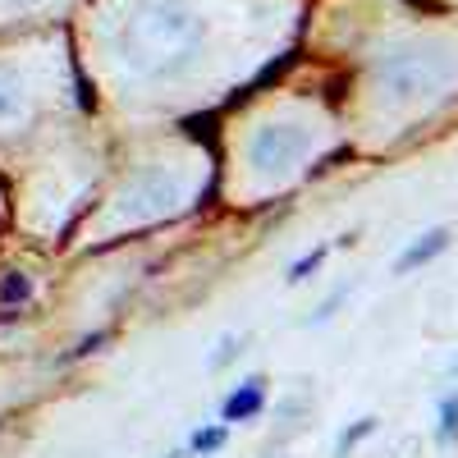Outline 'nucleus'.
Segmentation results:
<instances>
[{
    "label": "nucleus",
    "mask_w": 458,
    "mask_h": 458,
    "mask_svg": "<svg viewBox=\"0 0 458 458\" xmlns=\"http://www.w3.org/2000/svg\"><path fill=\"white\" fill-rule=\"evenodd\" d=\"M449 248V229H427V234H417L403 252H399V261H394V271L399 276H412L417 266H427V261H436L440 252Z\"/></svg>",
    "instance_id": "nucleus-6"
},
{
    "label": "nucleus",
    "mask_w": 458,
    "mask_h": 458,
    "mask_svg": "<svg viewBox=\"0 0 458 458\" xmlns=\"http://www.w3.org/2000/svg\"><path fill=\"white\" fill-rule=\"evenodd\" d=\"M32 110V92H28V79L14 69V64H0V124H14Z\"/></svg>",
    "instance_id": "nucleus-5"
},
{
    "label": "nucleus",
    "mask_w": 458,
    "mask_h": 458,
    "mask_svg": "<svg viewBox=\"0 0 458 458\" xmlns=\"http://www.w3.org/2000/svg\"><path fill=\"white\" fill-rule=\"evenodd\" d=\"M28 298H32V280L23 271H10L0 280V308H23Z\"/></svg>",
    "instance_id": "nucleus-8"
},
{
    "label": "nucleus",
    "mask_w": 458,
    "mask_h": 458,
    "mask_svg": "<svg viewBox=\"0 0 458 458\" xmlns=\"http://www.w3.org/2000/svg\"><path fill=\"white\" fill-rule=\"evenodd\" d=\"M207 19L193 0H124L114 51L138 79H179L202 60Z\"/></svg>",
    "instance_id": "nucleus-1"
},
{
    "label": "nucleus",
    "mask_w": 458,
    "mask_h": 458,
    "mask_svg": "<svg viewBox=\"0 0 458 458\" xmlns=\"http://www.w3.org/2000/svg\"><path fill=\"white\" fill-rule=\"evenodd\" d=\"M308 147H312V133L302 129V124H261L257 133H252V142H248V161H252V170H261V174H289L302 157H308Z\"/></svg>",
    "instance_id": "nucleus-3"
},
{
    "label": "nucleus",
    "mask_w": 458,
    "mask_h": 458,
    "mask_svg": "<svg viewBox=\"0 0 458 458\" xmlns=\"http://www.w3.org/2000/svg\"><path fill=\"white\" fill-rule=\"evenodd\" d=\"M174 202H179V179L161 165L133 174L124 188V216H138V220L165 216V211H174Z\"/></svg>",
    "instance_id": "nucleus-4"
},
{
    "label": "nucleus",
    "mask_w": 458,
    "mask_h": 458,
    "mask_svg": "<svg viewBox=\"0 0 458 458\" xmlns=\"http://www.w3.org/2000/svg\"><path fill=\"white\" fill-rule=\"evenodd\" d=\"M454 371H458V367H454Z\"/></svg>",
    "instance_id": "nucleus-13"
},
{
    "label": "nucleus",
    "mask_w": 458,
    "mask_h": 458,
    "mask_svg": "<svg viewBox=\"0 0 458 458\" xmlns=\"http://www.w3.org/2000/svg\"><path fill=\"white\" fill-rule=\"evenodd\" d=\"M326 252H330V248H317V252H308V257H298V261H293V271H289V280H293V284H298V280H308L317 266L326 261Z\"/></svg>",
    "instance_id": "nucleus-11"
},
{
    "label": "nucleus",
    "mask_w": 458,
    "mask_h": 458,
    "mask_svg": "<svg viewBox=\"0 0 458 458\" xmlns=\"http://www.w3.org/2000/svg\"><path fill=\"white\" fill-rule=\"evenodd\" d=\"M371 431H376V417H362V422H358L353 431H344V436H339V454H349V449H353L358 440H367Z\"/></svg>",
    "instance_id": "nucleus-12"
},
{
    "label": "nucleus",
    "mask_w": 458,
    "mask_h": 458,
    "mask_svg": "<svg viewBox=\"0 0 458 458\" xmlns=\"http://www.w3.org/2000/svg\"><path fill=\"white\" fill-rule=\"evenodd\" d=\"M193 454H216L220 445H225V427H207V431H193Z\"/></svg>",
    "instance_id": "nucleus-10"
},
{
    "label": "nucleus",
    "mask_w": 458,
    "mask_h": 458,
    "mask_svg": "<svg viewBox=\"0 0 458 458\" xmlns=\"http://www.w3.org/2000/svg\"><path fill=\"white\" fill-rule=\"evenodd\" d=\"M436 440H440V445H454V440H458V394H445V399H440Z\"/></svg>",
    "instance_id": "nucleus-9"
},
{
    "label": "nucleus",
    "mask_w": 458,
    "mask_h": 458,
    "mask_svg": "<svg viewBox=\"0 0 458 458\" xmlns=\"http://www.w3.org/2000/svg\"><path fill=\"white\" fill-rule=\"evenodd\" d=\"M261 403H266V380L252 376V380H243V386L220 403V417H225V422H248V417L261 412Z\"/></svg>",
    "instance_id": "nucleus-7"
},
{
    "label": "nucleus",
    "mask_w": 458,
    "mask_h": 458,
    "mask_svg": "<svg viewBox=\"0 0 458 458\" xmlns=\"http://www.w3.org/2000/svg\"><path fill=\"white\" fill-rule=\"evenodd\" d=\"M454 79V60L440 47L408 42L376 60V88L390 101H427Z\"/></svg>",
    "instance_id": "nucleus-2"
}]
</instances>
